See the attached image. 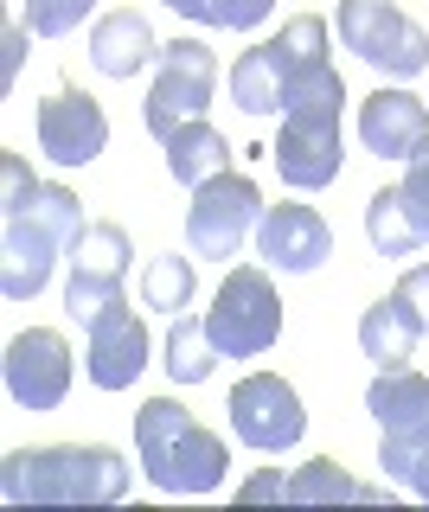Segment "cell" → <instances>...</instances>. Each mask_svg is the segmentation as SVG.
<instances>
[{"instance_id":"obj_1","label":"cell","mask_w":429,"mask_h":512,"mask_svg":"<svg viewBox=\"0 0 429 512\" xmlns=\"http://www.w3.org/2000/svg\"><path fill=\"white\" fill-rule=\"evenodd\" d=\"M0 500L7 506H122L129 500V461L103 442L13 448L0 461Z\"/></svg>"},{"instance_id":"obj_2","label":"cell","mask_w":429,"mask_h":512,"mask_svg":"<svg viewBox=\"0 0 429 512\" xmlns=\"http://www.w3.org/2000/svg\"><path fill=\"white\" fill-rule=\"evenodd\" d=\"M135 455H141L148 487L180 493V500H205V493H218L225 474H231L225 436H212V429L186 404H173V397H148V404L135 410Z\"/></svg>"},{"instance_id":"obj_3","label":"cell","mask_w":429,"mask_h":512,"mask_svg":"<svg viewBox=\"0 0 429 512\" xmlns=\"http://www.w3.org/2000/svg\"><path fill=\"white\" fill-rule=\"evenodd\" d=\"M84 237V199L71 186H39L33 205L0 218V295L7 301H33L45 295L58 256Z\"/></svg>"},{"instance_id":"obj_4","label":"cell","mask_w":429,"mask_h":512,"mask_svg":"<svg viewBox=\"0 0 429 512\" xmlns=\"http://www.w3.org/2000/svg\"><path fill=\"white\" fill-rule=\"evenodd\" d=\"M314 71H327V20L295 13V20H282V32H269L263 45H250L231 64V103L244 116H282Z\"/></svg>"},{"instance_id":"obj_5","label":"cell","mask_w":429,"mask_h":512,"mask_svg":"<svg viewBox=\"0 0 429 512\" xmlns=\"http://www.w3.org/2000/svg\"><path fill=\"white\" fill-rule=\"evenodd\" d=\"M205 333H212L218 359H263L282 340V295L263 263H231L218 282L212 308H205Z\"/></svg>"},{"instance_id":"obj_6","label":"cell","mask_w":429,"mask_h":512,"mask_svg":"<svg viewBox=\"0 0 429 512\" xmlns=\"http://www.w3.org/2000/svg\"><path fill=\"white\" fill-rule=\"evenodd\" d=\"M333 32L359 64L385 77H423L429 71V32L391 0H340L333 7Z\"/></svg>"},{"instance_id":"obj_7","label":"cell","mask_w":429,"mask_h":512,"mask_svg":"<svg viewBox=\"0 0 429 512\" xmlns=\"http://www.w3.org/2000/svg\"><path fill=\"white\" fill-rule=\"evenodd\" d=\"M212 96H218V52L205 39H167L161 58H154V90L141 122H148V135L167 141L173 128L199 122L212 109Z\"/></svg>"},{"instance_id":"obj_8","label":"cell","mask_w":429,"mask_h":512,"mask_svg":"<svg viewBox=\"0 0 429 512\" xmlns=\"http://www.w3.org/2000/svg\"><path fill=\"white\" fill-rule=\"evenodd\" d=\"M257 224H263L257 180L218 173V180L193 186V205H186V250L205 256V263H231V256L257 237Z\"/></svg>"},{"instance_id":"obj_9","label":"cell","mask_w":429,"mask_h":512,"mask_svg":"<svg viewBox=\"0 0 429 512\" xmlns=\"http://www.w3.org/2000/svg\"><path fill=\"white\" fill-rule=\"evenodd\" d=\"M269 160H276L282 186L295 192H321L340 180L346 167V141H340V103H301L282 116V135L276 148H269Z\"/></svg>"},{"instance_id":"obj_10","label":"cell","mask_w":429,"mask_h":512,"mask_svg":"<svg viewBox=\"0 0 429 512\" xmlns=\"http://www.w3.org/2000/svg\"><path fill=\"white\" fill-rule=\"evenodd\" d=\"M231 436L244 448H257V455H282V448L301 442V429H308V410H301L295 384L276 378V372H250L231 384Z\"/></svg>"},{"instance_id":"obj_11","label":"cell","mask_w":429,"mask_h":512,"mask_svg":"<svg viewBox=\"0 0 429 512\" xmlns=\"http://www.w3.org/2000/svg\"><path fill=\"white\" fill-rule=\"evenodd\" d=\"M129 231L122 224H84V237L71 244V276H65V314L71 320H90V314H103L109 301H122V282H129Z\"/></svg>"},{"instance_id":"obj_12","label":"cell","mask_w":429,"mask_h":512,"mask_svg":"<svg viewBox=\"0 0 429 512\" xmlns=\"http://www.w3.org/2000/svg\"><path fill=\"white\" fill-rule=\"evenodd\" d=\"M84 372L97 391H129L148 372V320L129 301H109L103 314L84 320Z\"/></svg>"},{"instance_id":"obj_13","label":"cell","mask_w":429,"mask_h":512,"mask_svg":"<svg viewBox=\"0 0 429 512\" xmlns=\"http://www.w3.org/2000/svg\"><path fill=\"white\" fill-rule=\"evenodd\" d=\"M7 397L20 410H58L71 397V346L52 327H26L7 340Z\"/></svg>"},{"instance_id":"obj_14","label":"cell","mask_w":429,"mask_h":512,"mask_svg":"<svg viewBox=\"0 0 429 512\" xmlns=\"http://www.w3.org/2000/svg\"><path fill=\"white\" fill-rule=\"evenodd\" d=\"M39 148L58 167H90L109 148V116L90 90H52L39 103Z\"/></svg>"},{"instance_id":"obj_15","label":"cell","mask_w":429,"mask_h":512,"mask_svg":"<svg viewBox=\"0 0 429 512\" xmlns=\"http://www.w3.org/2000/svg\"><path fill=\"white\" fill-rule=\"evenodd\" d=\"M257 256H263V269H282V276H314L333 256V231L314 205H263Z\"/></svg>"},{"instance_id":"obj_16","label":"cell","mask_w":429,"mask_h":512,"mask_svg":"<svg viewBox=\"0 0 429 512\" xmlns=\"http://www.w3.org/2000/svg\"><path fill=\"white\" fill-rule=\"evenodd\" d=\"M359 141H365V154H378V160H410V154L429 141V109H423V96L378 84V90L359 103Z\"/></svg>"},{"instance_id":"obj_17","label":"cell","mask_w":429,"mask_h":512,"mask_svg":"<svg viewBox=\"0 0 429 512\" xmlns=\"http://www.w3.org/2000/svg\"><path fill=\"white\" fill-rule=\"evenodd\" d=\"M365 410L378 416L385 442H429V378L410 372V365L378 372L372 391H365Z\"/></svg>"},{"instance_id":"obj_18","label":"cell","mask_w":429,"mask_h":512,"mask_svg":"<svg viewBox=\"0 0 429 512\" xmlns=\"http://www.w3.org/2000/svg\"><path fill=\"white\" fill-rule=\"evenodd\" d=\"M154 58H161V39H154L148 13H129V7H116V13H103V20L90 26V64H97L103 77H116V84H129V77H141Z\"/></svg>"},{"instance_id":"obj_19","label":"cell","mask_w":429,"mask_h":512,"mask_svg":"<svg viewBox=\"0 0 429 512\" xmlns=\"http://www.w3.org/2000/svg\"><path fill=\"white\" fill-rule=\"evenodd\" d=\"M417 340H423V320L404 308L397 295L372 301V308L359 314V352L378 365V372H397V365L417 359Z\"/></svg>"},{"instance_id":"obj_20","label":"cell","mask_w":429,"mask_h":512,"mask_svg":"<svg viewBox=\"0 0 429 512\" xmlns=\"http://www.w3.org/2000/svg\"><path fill=\"white\" fill-rule=\"evenodd\" d=\"M167 173L180 186H205V180H218V173H231V141L218 135L212 122H186V128H173L167 135Z\"/></svg>"},{"instance_id":"obj_21","label":"cell","mask_w":429,"mask_h":512,"mask_svg":"<svg viewBox=\"0 0 429 512\" xmlns=\"http://www.w3.org/2000/svg\"><path fill=\"white\" fill-rule=\"evenodd\" d=\"M289 500L295 506H327V500H346V506H372L385 500V487H365V480H353L340 468V461H301V468L289 474Z\"/></svg>"},{"instance_id":"obj_22","label":"cell","mask_w":429,"mask_h":512,"mask_svg":"<svg viewBox=\"0 0 429 512\" xmlns=\"http://www.w3.org/2000/svg\"><path fill=\"white\" fill-rule=\"evenodd\" d=\"M365 237H372L378 256H417L429 244L423 224L404 212V192H397V186H385V192H372V199H365Z\"/></svg>"},{"instance_id":"obj_23","label":"cell","mask_w":429,"mask_h":512,"mask_svg":"<svg viewBox=\"0 0 429 512\" xmlns=\"http://www.w3.org/2000/svg\"><path fill=\"white\" fill-rule=\"evenodd\" d=\"M218 372V346L205 333V314H173V333H167V378L173 384H205Z\"/></svg>"},{"instance_id":"obj_24","label":"cell","mask_w":429,"mask_h":512,"mask_svg":"<svg viewBox=\"0 0 429 512\" xmlns=\"http://www.w3.org/2000/svg\"><path fill=\"white\" fill-rule=\"evenodd\" d=\"M193 256H180V250H167V256H154L148 269H141V308H154V314H186L193 308Z\"/></svg>"},{"instance_id":"obj_25","label":"cell","mask_w":429,"mask_h":512,"mask_svg":"<svg viewBox=\"0 0 429 512\" xmlns=\"http://www.w3.org/2000/svg\"><path fill=\"white\" fill-rule=\"evenodd\" d=\"M97 13V0H26V32L33 39H65Z\"/></svg>"},{"instance_id":"obj_26","label":"cell","mask_w":429,"mask_h":512,"mask_svg":"<svg viewBox=\"0 0 429 512\" xmlns=\"http://www.w3.org/2000/svg\"><path fill=\"white\" fill-rule=\"evenodd\" d=\"M378 461H385V474L397 487L429 500V442H378Z\"/></svg>"},{"instance_id":"obj_27","label":"cell","mask_w":429,"mask_h":512,"mask_svg":"<svg viewBox=\"0 0 429 512\" xmlns=\"http://www.w3.org/2000/svg\"><path fill=\"white\" fill-rule=\"evenodd\" d=\"M33 199H39L33 167H26L20 154H0V218H7V212H20V205H33Z\"/></svg>"},{"instance_id":"obj_28","label":"cell","mask_w":429,"mask_h":512,"mask_svg":"<svg viewBox=\"0 0 429 512\" xmlns=\"http://www.w3.org/2000/svg\"><path fill=\"white\" fill-rule=\"evenodd\" d=\"M397 192H404V212L417 218V224H423V237H429V141L404 160V186H397Z\"/></svg>"},{"instance_id":"obj_29","label":"cell","mask_w":429,"mask_h":512,"mask_svg":"<svg viewBox=\"0 0 429 512\" xmlns=\"http://www.w3.org/2000/svg\"><path fill=\"white\" fill-rule=\"evenodd\" d=\"M276 0H205V26H231V32H250L269 20Z\"/></svg>"},{"instance_id":"obj_30","label":"cell","mask_w":429,"mask_h":512,"mask_svg":"<svg viewBox=\"0 0 429 512\" xmlns=\"http://www.w3.org/2000/svg\"><path fill=\"white\" fill-rule=\"evenodd\" d=\"M397 301H404L410 314L423 320V333H429V263H417V269H404V276H397V288H391Z\"/></svg>"},{"instance_id":"obj_31","label":"cell","mask_w":429,"mask_h":512,"mask_svg":"<svg viewBox=\"0 0 429 512\" xmlns=\"http://www.w3.org/2000/svg\"><path fill=\"white\" fill-rule=\"evenodd\" d=\"M237 500H289V480H282V474H250L244 480V487H237Z\"/></svg>"},{"instance_id":"obj_32","label":"cell","mask_w":429,"mask_h":512,"mask_svg":"<svg viewBox=\"0 0 429 512\" xmlns=\"http://www.w3.org/2000/svg\"><path fill=\"white\" fill-rule=\"evenodd\" d=\"M20 45H26V26H7V77L20 71Z\"/></svg>"},{"instance_id":"obj_33","label":"cell","mask_w":429,"mask_h":512,"mask_svg":"<svg viewBox=\"0 0 429 512\" xmlns=\"http://www.w3.org/2000/svg\"><path fill=\"white\" fill-rule=\"evenodd\" d=\"M161 7H173L180 20H199V26H205V0H161Z\"/></svg>"}]
</instances>
